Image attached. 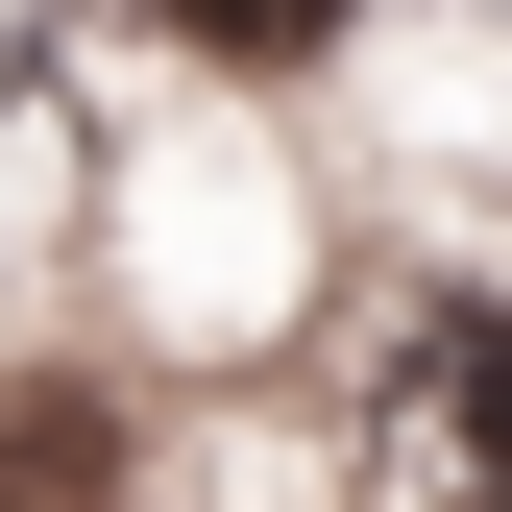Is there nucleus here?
<instances>
[{"label": "nucleus", "instance_id": "1", "mask_svg": "<svg viewBox=\"0 0 512 512\" xmlns=\"http://www.w3.org/2000/svg\"><path fill=\"white\" fill-rule=\"evenodd\" d=\"M342 488L366 512H512V269H415L391 342L342 391Z\"/></svg>", "mask_w": 512, "mask_h": 512}, {"label": "nucleus", "instance_id": "2", "mask_svg": "<svg viewBox=\"0 0 512 512\" xmlns=\"http://www.w3.org/2000/svg\"><path fill=\"white\" fill-rule=\"evenodd\" d=\"M122 25H147L171 98H293V74H342L391 0H122Z\"/></svg>", "mask_w": 512, "mask_h": 512}, {"label": "nucleus", "instance_id": "3", "mask_svg": "<svg viewBox=\"0 0 512 512\" xmlns=\"http://www.w3.org/2000/svg\"><path fill=\"white\" fill-rule=\"evenodd\" d=\"M147 488V415L98 366H0V512H122Z\"/></svg>", "mask_w": 512, "mask_h": 512}]
</instances>
